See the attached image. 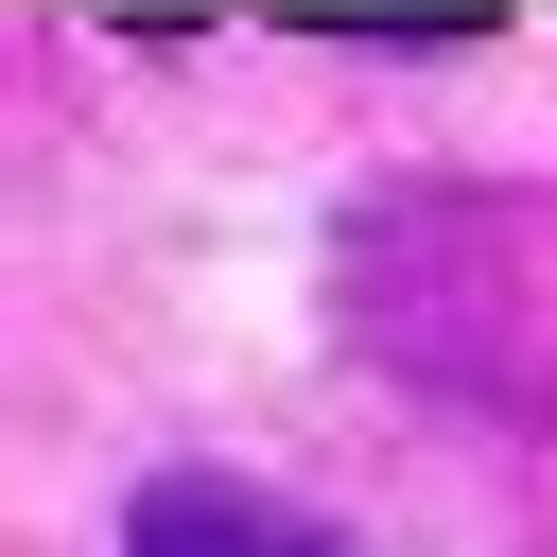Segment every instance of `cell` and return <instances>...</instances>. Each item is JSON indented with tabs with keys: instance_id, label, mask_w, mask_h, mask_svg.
<instances>
[{
	"instance_id": "2",
	"label": "cell",
	"mask_w": 557,
	"mask_h": 557,
	"mask_svg": "<svg viewBox=\"0 0 557 557\" xmlns=\"http://www.w3.org/2000/svg\"><path fill=\"white\" fill-rule=\"evenodd\" d=\"M122 557H331V522L244 487V470H139L122 487Z\"/></svg>"
},
{
	"instance_id": "1",
	"label": "cell",
	"mask_w": 557,
	"mask_h": 557,
	"mask_svg": "<svg viewBox=\"0 0 557 557\" xmlns=\"http://www.w3.org/2000/svg\"><path fill=\"white\" fill-rule=\"evenodd\" d=\"M331 296L348 331L453 400V418H522L557 435V209L487 191V174H400L331 226Z\"/></svg>"
}]
</instances>
